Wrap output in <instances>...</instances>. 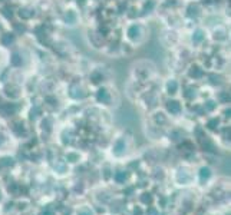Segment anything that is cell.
<instances>
[{
  "mask_svg": "<svg viewBox=\"0 0 231 215\" xmlns=\"http://www.w3.org/2000/svg\"><path fill=\"white\" fill-rule=\"evenodd\" d=\"M168 111H172V112H178L180 111V103L178 102H175V100H172V102H168Z\"/></svg>",
  "mask_w": 231,
  "mask_h": 215,
  "instance_id": "1",
  "label": "cell"
},
{
  "mask_svg": "<svg viewBox=\"0 0 231 215\" xmlns=\"http://www.w3.org/2000/svg\"><path fill=\"white\" fill-rule=\"evenodd\" d=\"M168 90H169V93H175V90H177V83H175V81H171V82L168 83Z\"/></svg>",
  "mask_w": 231,
  "mask_h": 215,
  "instance_id": "2",
  "label": "cell"
}]
</instances>
